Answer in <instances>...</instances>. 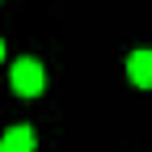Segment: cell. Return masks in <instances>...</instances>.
<instances>
[{
    "instance_id": "obj_3",
    "label": "cell",
    "mask_w": 152,
    "mask_h": 152,
    "mask_svg": "<svg viewBox=\"0 0 152 152\" xmlns=\"http://www.w3.org/2000/svg\"><path fill=\"white\" fill-rule=\"evenodd\" d=\"M0 144H9L13 152H34V148H38V131H34L30 123H13L4 135H0Z\"/></svg>"
},
{
    "instance_id": "obj_1",
    "label": "cell",
    "mask_w": 152,
    "mask_h": 152,
    "mask_svg": "<svg viewBox=\"0 0 152 152\" xmlns=\"http://www.w3.org/2000/svg\"><path fill=\"white\" fill-rule=\"evenodd\" d=\"M9 89L17 93V97H26V102L42 97L47 93V68L38 64L34 55H17V59L9 64Z\"/></svg>"
},
{
    "instance_id": "obj_2",
    "label": "cell",
    "mask_w": 152,
    "mask_h": 152,
    "mask_svg": "<svg viewBox=\"0 0 152 152\" xmlns=\"http://www.w3.org/2000/svg\"><path fill=\"white\" fill-rule=\"evenodd\" d=\"M123 68H127V80L135 85V89H152V51H148V47L131 51Z\"/></svg>"
},
{
    "instance_id": "obj_5",
    "label": "cell",
    "mask_w": 152,
    "mask_h": 152,
    "mask_svg": "<svg viewBox=\"0 0 152 152\" xmlns=\"http://www.w3.org/2000/svg\"><path fill=\"white\" fill-rule=\"evenodd\" d=\"M0 152H13V148H9V144H0Z\"/></svg>"
},
{
    "instance_id": "obj_4",
    "label": "cell",
    "mask_w": 152,
    "mask_h": 152,
    "mask_svg": "<svg viewBox=\"0 0 152 152\" xmlns=\"http://www.w3.org/2000/svg\"><path fill=\"white\" fill-rule=\"evenodd\" d=\"M0 64H4V38H0Z\"/></svg>"
}]
</instances>
